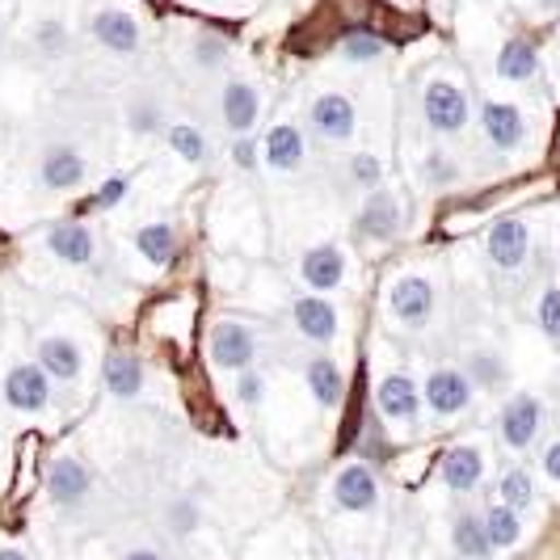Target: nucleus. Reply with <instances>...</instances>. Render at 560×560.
I'll return each instance as SVG.
<instances>
[{"instance_id": "f257e3e1", "label": "nucleus", "mask_w": 560, "mask_h": 560, "mask_svg": "<svg viewBox=\"0 0 560 560\" xmlns=\"http://www.w3.org/2000/svg\"><path fill=\"white\" fill-rule=\"evenodd\" d=\"M421 118H425V127L434 136H459L468 127V118H472V102L455 81L434 77L421 89Z\"/></svg>"}, {"instance_id": "f03ea898", "label": "nucleus", "mask_w": 560, "mask_h": 560, "mask_svg": "<svg viewBox=\"0 0 560 560\" xmlns=\"http://www.w3.org/2000/svg\"><path fill=\"white\" fill-rule=\"evenodd\" d=\"M4 405L13 413H47L51 409V375L38 363H13L4 371Z\"/></svg>"}, {"instance_id": "7ed1b4c3", "label": "nucleus", "mask_w": 560, "mask_h": 560, "mask_svg": "<svg viewBox=\"0 0 560 560\" xmlns=\"http://www.w3.org/2000/svg\"><path fill=\"white\" fill-rule=\"evenodd\" d=\"M472 396H477V388L459 366H434L421 384V400L434 418H459L472 405Z\"/></svg>"}, {"instance_id": "20e7f679", "label": "nucleus", "mask_w": 560, "mask_h": 560, "mask_svg": "<svg viewBox=\"0 0 560 560\" xmlns=\"http://www.w3.org/2000/svg\"><path fill=\"white\" fill-rule=\"evenodd\" d=\"M434 304H439V295L425 275H400L388 287V316L405 329H421L434 316Z\"/></svg>"}, {"instance_id": "39448f33", "label": "nucleus", "mask_w": 560, "mask_h": 560, "mask_svg": "<svg viewBox=\"0 0 560 560\" xmlns=\"http://www.w3.org/2000/svg\"><path fill=\"white\" fill-rule=\"evenodd\" d=\"M375 409H380V418L388 421V425H409L413 430L421 421V409H425L421 384L413 375H405V371L384 375L380 388H375Z\"/></svg>"}, {"instance_id": "423d86ee", "label": "nucleus", "mask_w": 560, "mask_h": 560, "mask_svg": "<svg viewBox=\"0 0 560 560\" xmlns=\"http://www.w3.org/2000/svg\"><path fill=\"white\" fill-rule=\"evenodd\" d=\"M544 430V400L532 393H514L502 405V418H498V434L510 451H527Z\"/></svg>"}, {"instance_id": "0eeeda50", "label": "nucleus", "mask_w": 560, "mask_h": 560, "mask_svg": "<svg viewBox=\"0 0 560 560\" xmlns=\"http://www.w3.org/2000/svg\"><path fill=\"white\" fill-rule=\"evenodd\" d=\"M207 350H211V363L220 366V371L241 375V371H249L253 359H257V334H253L245 320H220V325L211 329Z\"/></svg>"}, {"instance_id": "6e6552de", "label": "nucleus", "mask_w": 560, "mask_h": 560, "mask_svg": "<svg viewBox=\"0 0 560 560\" xmlns=\"http://www.w3.org/2000/svg\"><path fill=\"white\" fill-rule=\"evenodd\" d=\"M308 127L329 143H346L359 131V110L346 93H320L308 110Z\"/></svg>"}, {"instance_id": "1a4fd4ad", "label": "nucleus", "mask_w": 560, "mask_h": 560, "mask_svg": "<svg viewBox=\"0 0 560 560\" xmlns=\"http://www.w3.org/2000/svg\"><path fill=\"white\" fill-rule=\"evenodd\" d=\"M334 505L346 514H371L380 505V477L371 464H346L334 477Z\"/></svg>"}, {"instance_id": "9d476101", "label": "nucleus", "mask_w": 560, "mask_h": 560, "mask_svg": "<svg viewBox=\"0 0 560 560\" xmlns=\"http://www.w3.org/2000/svg\"><path fill=\"white\" fill-rule=\"evenodd\" d=\"M354 232L366 236V241H375V245H388L400 236V202H396L393 190H371L363 198V207H359V215H354Z\"/></svg>"}, {"instance_id": "9b49d317", "label": "nucleus", "mask_w": 560, "mask_h": 560, "mask_svg": "<svg viewBox=\"0 0 560 560\" xmlns=\"http://www.w3.org/2000/svg\"><path fill=\"white\" fill-rule=\"evenodd\" d=\"M480 131L489 148L498 152H518L527 143V118L514 102H485L480 106Z\"/></svg>"}, {"instance_id": "f8f14e48", "label": "nucleus", "mask_w": 560, "mask_h": 560, "mask_svg": "<svg viewBox=\"0 0 560 560\" xmlns=\"http://www.w3.org/2000/svg\"><path fill=\"white\" fill-rule=\"evenodd\" d=\"M485 253H489V261L498 270H518L527 261V253H532V228L523 224V220H514V215H505V220L489 228Z\"/></svg>"}, {"instance_id": "ddd939ff", "label": "nucleus", "mask_w": 560, "mask_h": 560, "mask_svg": "<svg viewBox=\"0 0 560 560\" xmlns=\"http://www.w3.org/2000/svg\"><path fill=\"white\" fill-rule=\"evenodd\" d=\"M93 489V477L77 455H56L51 468H47V498L59 505V510H77V505L89 498Z\"/></svg>"}, {"instance_id": "4468645a", "label": "nucleus", "mask_w": 560, "mask_h": 560, "mask_svg": "<svg viewBox=\"0 0 560 560\" xmlns=\"http://www.w3.org/2000/svg\"><path fill=\"white\" fill-rule=\"evenodd\" d=\"M89 34H93L106 51H114V56H136V51L143 47L140 22H136L127 9H102V13H93Z\"/></svg>"}, {"instance_id": "2eb2a0df", "label": "nucleus", "mask_w": 560, "mask_h": 560, "mask_svg": "<svg viewBox=\"0 0 560 560\" xmlns=\"http://www.w3.org/2000/svg\"><path fill=\"white\" fill-rule=\"evenodd\" d=\"M84 177H89V161H84L77 148H68V143L47 148L43 161H38V182H43L47 190H56V195L81 190Z\"/></svg>"}, {"instance_id": "dca6fc26", "label": "nucleus", "mask_w": 560, "mask_h": 560, "mask_svg": "<svg viewBox=\"0 0 560 560\" xmlns=\"http://www.w3.org/2000/svg\"><path fill=\"white\" fill-rule=\"evenodd\" d=\"M300 279L308 282V291L316 295H329L346 282V253L341 245L325 241V245H312L304 257H300Z\"/></svg>"}, {"instance_id": "f3484780", "label": "nucleus", "mask_w": 560, "mask_h": 560, "mask_svg": "<svg viewBox=\"0 0 560 560\" xmlns=\"http://www.w3.org/2000/svg\"><path fill=\"white\" fill-rule=\"evenodd\" d=\"M291 320H295V329L308 337V341H316V346H329V341H337V329H341V316H337V308L325 300V295H316V291L300 295V300L291 304Z\"/></svg>"}, {"instance_id": "a211bd4d", "label": "nucleus", "mask_w": 560, "mask_h": 560, "mask_svg": "<svg viewBox=\"0 0 560 560\" xmlns=\"http://www.w3.org/2000/svg\"><path fill=\"white\" fill-rule=\"evenodd\" d=\"M257 114H261V93L249 81H228L224 97H220V118H224L228 136H249L257 127Z\"/></svg>"}, {"instance_id": "6ab92c4d", "label": "nucleus", "mask_w": 560, "mask_h": 560, "mask_svg": "<svg viewBox=\"0 0 560 560\" xmlns=\"http://www.w3.org/2000/svg\"><path fill=\"white\" fill-rule=\"evenodd\" d=\"M34 363L51 375V384H77L84 371V354L72 337L51 334L38 341V359H34Z\"/></svg>"}, {"instance_id": "aec40b11", "label": "nucleus", "mask_w": 560, "mask_h": 560, "mask_svg": "<svg viewBox=\"0 0 560 560\" xmlns=\"http://www.w3.org/2000/svg\"><path fill=\"white\" fill-rule=\"evenodd\" d=\"M439 477H443V485H447L451 493H459V498L477 493L480 480H485V455H480V447H468V443L451 447L447 455H443V464H439Z\"/></svg>"}, {"instance_id": "412c9836", "label": "nucleus", "mask_w": 560, "mask_h": 560, "mask_svg": "<svg viewBox=\"0 0 560 560\" xmlns=\"http://www.w3.org/2000/svg\"><path fill=\"white\" fill-rule=\"evenodd\" d=\"M304 156H308V143H304V131H300V127L279 122V127L266 131V140H261V161L270 168L295 173V168L304 165Z\"/></svg>"}, {"instance_id": "4be33fe9", "label": "nucleus", "mask_w": 560, "mask_h": 560, "mask_svg": "<svg viewBox=\"0 0 560 560\" xmlns=\"http://www.w3.org/2000/svg\"><path fill=\"white\" fill-rule=\"evenodd\" d=\"M102 380H106L110 396L136 400V396L143 393V384H148V366H143L140 354H131V350H110L106 363H102Z\"/></svg>"}, {"instance_id": "5701e85b", "label": "nucleus", "mask_w": 560, "mask_h": 560, "mask_svg": "<svg viewBox=\"0 0 560 560\" xmlns=\"http://www.w3.org/2000/svg\"><path fill=\"white\" fill-rule=\"evenodd\" d=\"M304 380H308V393L316 396L320 409H337L346 400V371L337 366V359L329 354H316L304 363Z\"/></svg>"}, {"instance_id": "b1692460", "label": "nucleus", "mask_w": 560, "mask_h": 560, "mask_svg": "<svg viewBox=\"0 0 560 560\" xmlns=\"http://www.w3.org/2000/svg\"><path fill=\"white\" fill-rule=\"evenodd\" d=\"M47 249H51V257H59L63 266H89L97 245H93V232L84 224H56L47 232Z\"/></svg>"}, {"instance_id": "393cba45", "label": "nucleus", "mask_w": 560, "mask_h": 560, "mask_svg": "<svg viewBox=\"0 0 560 560\" xmlns=\"http://www.w3.org/2000/svg\"><path fill=\"white\" fill-rule=\"evenodd\" d=\"M451 548L464 560L493 557V544H489V535H485V518H480L477 510H459V514L451 518Z\"/></svg>"}, {"instance_id": "a878e982", "label": "nucleus", "mask_w": 560, "mask_h": 560, "mask_svg": "<svg viewBox=\"0 0 560 560\" xmlns=\"http://www.w3.org/2000/svg\"><path fill=\"white\" fill-rule=\"evenodd\" d=\"M498 77L505 84H527L539 77V51L527 38H505L498 51Z\"/></svg>"}, {"instance_id": "bb28decb", "label": "nucleus", "mask_w": 560, "mask_h": 560, "mask_svg": "<svg viewBox=\"0 0 560 560\" xmlns=\"http://www.w3.org/2000/svg\"><path fill=\"white\" fill-rule=\"evenodd\" d=\"M136 249H140V257L152 261V266H173L177 253H182V236H177L173 224H143L140 232H136Z\"/></svg>"}, {"instance_id": "cd10ccee", "label": "nucleus", "mask_w": 560, "mask_h": 560, "mask_svg": "<svg viewBox=\"0 0 560 560\" xmlns=\"http://www.w3.org/2000/svg\"><path fill=\"white\" fill-rule=\"evenodd\" d=\"M468 380H472V388H480V393H498V388H505V380H510V366H505V359L498 354V350H489V346H480V350H472L468 354Z\"/></svg>"}, {"instance_id": "c85d7f7f", "label": "nucleus", "mask_w": 560, "mask_h": 560, "mask_svg": "<svg viewBox=\"0 0 560 560\" xmlns=\"http://www.w3.org/2000/svg\"><path fill=\"white\" fill-rule=\"evenodd\" d=\"M480 518H485V535H489L493 552H505V548H514V544L523 539V514L510 510V505L493 502Z\"/></svg>"}, {"instance_id": "c756f323", "label": "nucleus", "mask_w": 560, "mask_h": 560, "mask_svg": "<svg viewBox=\"0 0 560 560\" xmlns=\"http://www.w3.org/2000/svg\"><path fill=\"white\" fill-rule=\"evenodd\" d=\"M168 148L182 156V161H190V165H207V156H211V148H207V136L198 131L195 122H173L165 131Z\"/></svg>"}, {"instance_id": "7c9ffc66", "label": "nucleus", "mask_w": 560, "mask_h": 560, "mask_svg": "<svg viewBox=\"0 0 560 560\" xmlns=\"http://www.w3.org/2000/svg\"><path fill=\"white\" fill-rule=\"evenodd\" d=\"M384 56H388V38L375 30H350L341 38V59H350V63H375Z\"/></svg>"}, {"instance_id": "2f4dec72", "label": "nucleus", "mask_w": 560, "mask_h": 560, "mask_svg": "<svg viewBox=\"0 0 560 560\" xmlns=\"http://www.w3.org/2000/svg\"><path fill=\"white\" fill-rule=\"evenodd\" d=\"M498 502L502 505H510V510H532V502H535V480H532V472L527 468H510L502 480H498Z\"/></svg>"}, {"instance_id": "473e14b6", "label": "nucleus", "mask_w": 560, "mask_h": 560, "mask_svg": "<svg viewBox=\"0 0 560 560\" xmlns=\"http://www.w3.org/2000/svg\"><path fill=\"white\" fill-rule=\"evenodd\" d=\"M346 173H350V182H354L363 195H371V190L384 186V161H380L375 152H354L350 165H346Z\"/></svg>"}, {"instance_id": "72a5a7b5", "label": "nucleus", "mask_w": 560, "mask_h": 560, "mask_svg": "<svg viewBox=\"0 0 560 560\" xmlns=\"http://www.w3.org/2000/svg\"><path fill=\"white\" fill-rule=\"evenodd\" d=\"M190 59H195V68H202V72H220L228 63V43L220 34H195Z\"/></svg>"}, {"instance_id": "f704fd0d", "label": "nucleus", "mask_w": 560, "mask_h": 560, "mask_svg": "<svg viewBox=\"0 0 560 560\" xmlns=\"http://www.w3.org/2000/svg\"><path fill=\"white\" fill-rule=\"evenodd\" d=\"M459 177H464L459 165H455L451 156H443V152H430V156L421 161V182H425V186H434V190H451Z\"/></svg>"}, {"instance_id": "c9c22d12", "label": "nucleus", "mask_w": 560, "mask_h": 560, "mask_svg": "<svg viewBox=\"0 0 560 560\" xmlns=\"http://www.w3.org/2000/svg\"><path fill=\"white\" fill-rule=\"evenodd\" d=\"M127 131H131V136H152V131H161V106H156L152 97H131V106H127Z\"/></svg>"}, {"instance_id": "e433bc0d", "label": "nucleus", "mask_w": 560, "mask_h": 560, "mask_svg": "<svg viewBox=\"0 0 560 560\" xmlns=\"http://www.w3.org/2000/svg\"><path fill=\"white\" fill-rule=\"evenodd\" d=\"M535 320H539V334L548 337V341L560 350V287H548V291L539 295Z\"/></svg>"}, {"instance_id": "4c0bfd02", "label": "nucleus", "mask_w": 560, "mask_h": 560, "mask_svg": "<svg viewBox=\"0 0 560 560\" xmlns=\"http://www.w3.org/2000/svg\"><path fill=\"white\" fill-rule=\"evenodd\" d=\"M34 43H38L43 56H59L68 47V30H63V22L47 18V22H38V30H34Z\"/></svg>"}, {"instance_id": "58836bf2", "label": "nucleus", "mask_w": 560, "mask_h": 560, "mask_svg": "<svg viewBox=\"0 0 560 560\" xmlns=\"http://www.w3.org/2000/svg\"><path fill=\"white\" fill-rule=\"evenodd\" d=\"M122 198H127V177H110V182H106L97 195L84 202V211H114Z\"/></svg>"}, {"instance_id": "ea45409f", "label": "nucleus", "mask_w": 560, "mask_h": 560, "mask_svg": "<svg viewBox=\"0 0 560 560\" xmlns=\"http://www.w3.org/2000/svg\"><path fill=\"white\" fill-rule=\"evenodd\" d=\"M236 400H241V405H249V409H257V405L266 400V380H261L253 366L236 375Z\"/></svg>"}, {"instance_id": "a19ab883", "label": "nucleus", "mask_w": 560, "mask_h": 560, "mask_svg": "<svg viewBox=\"0 0 560 560\" xmlns=\"http://www.w3.org/2000/svg\"><path fill=\"white\" fill-rule=\"evenodd\" d=\"M232 161H236V168L253 173V168L261 165V140H253V136H236V140H232Z\"/></svg>"}, {"instance_id": "79ce46f5", "label": "nucleus", "mask_w": 560, "mask_h": 560, "mask_svg": "<svg viewBox=\"0 0 560 560\" xmlns=\"http://www.w3.org/2000/svg\"><path fill=\"white\" fill-rule=\"evenodd\" d=\"M168 523H173L177 532H190V527H198V510L190 502H177L168 510Z\"/></svg>"}, {"instance_id": "37998d69", "label": "nucleus", "mask_w": 560, "mask_h": 560, "mask_svg": "<svg viewBox=\"0 0 560 560\" xmlns=\"http://www.w3.org/2000/svg\"><path fill=\"white\" fill-rule=\"evenodd\" d=\"M544 472H548L552 480H560V439L548 451H544Z\"/></svg>"}, {"instance_id": "c03bdc74", "label": "nucleus", "mask_w": 560, "mask_h": 560, "mask_svg": "<svg viewBox=\"0 0 560 560\" xmlns=\"http://www.w3.org/2000/svg\"><path fill=\"white\" fill-rule=\"evenodd\" d=\"M122 560H165L161 552H152V548H136V552H127Z\"/></svg>"}, {"instance_id": "a18cd8bd", "label": "nucleus", "mask_w": 560, "mask_h": 560, "mask_svg": "<svg viewBox=\"0 0 560 560\" xmlns=\"http://www.w3.org/2000/svg\"><path fill=\"white\" fill-rule=\"evenodd\" d=\"M0 560H30L22 548H0Z\"/></svg>"}, {"instance_id": "49530a36", "label": "nucleus", "mask_w": 560, "mask_h": 560, "mask_svg": "<svg viewBox=\"0 0 560 560\" xmlns=\"http://www.w3.org/2000/svg\"><path fill=\"white\" fill-rule=\"evenodd\" d=\"M535 9H544V13H548V9H560V0H532Z\"/></svg>"}]
</instances>
